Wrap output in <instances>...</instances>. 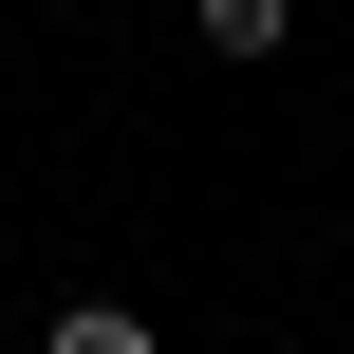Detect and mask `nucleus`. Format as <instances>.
I'll return each mask as SVG.
<instances>
[{
  "label": "nucleus",
  "instance_id": "1",
  "mask_svg": "<svg viewBox=\"0 0 354 354\" xmlns=\"http://www.w3.org/2000/svg\"><path fill=\"white\" fill-rule=\"evenodd\" d=\"M299 37V0H205V56H280Z\"/></svg>",
  "mask_w": 354,
  "mask_h": 354
},
{
  "label": "nucleus",
  "instance_id": "2",
  "mask_svg": "<svg viewBox=\"0 0 354 354\" xmlns=\"http://www.w3.org/2000/svg\"><path fill=\"white\" fill-rule=\"evenodd\" d=\"M37 354H149V317H131V299H75V317H56Z\"/></svg>",
  "mask_w": 354,
  "mask_h": 354
}]
</instances>
